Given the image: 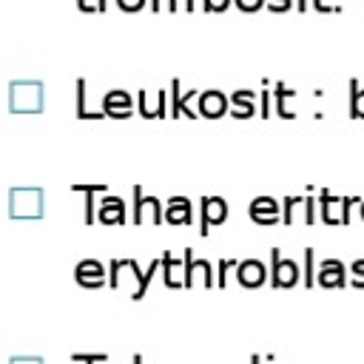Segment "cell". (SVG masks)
I'll use <instances>...</instances> for the list:
<instances>
[{"mask_svg":"<svg viewBox=\"0 0 364 364\" xmlns=\"http://www.w3.org/2000/svg\"><path fill=\"white\" fill-rule=\"evenodd\" d=\"M228 219V202L222 196H202L199 199V233L208 236L213 225Z\"/></svg>","mask_w":364,"mask_h":364,"instance_id":"7","label":"cell"},{"mask_svg":"<svg viewBox=\"0 0 364 364\" xmlns=\"http://www.w3.org/2000/svg\"><path fill=\"white\" fill-rule=\"evenodd\" d=\"M105 353H74V361H105Z\"/></svg>","mask_w":364,"mask_h":364,"instance_id":"34","label":"cell"},{"mask_svg":"<svg viewBox=\"0 0 364 364\" xmlns=\"http://www.w3.org/2000/svg\"><path fill=\"white\" fill-rule=\"evenodd\" d=\"M310 6H313L316 11H321V14H327V11H338V6H333L330 0H310Z\"/></svg>","mask_w":364,"mask_h":364,"instance_id":"35","label":"cell"},{"mask_svg":"<svg viewBox=\"0 0 364 364\" xmlns=\"http://www.w3.org/2000/svg\"><path fill=\"white\" fill-rule=\"evenodd\" d=\"M296 6H299V11H304V9H307V6H310V0H299V3H296Z\"/></svg>","mask_w":364,"mask_h":364,"instance_id":"40","label":"cell"},{"mask_svg":"<svg viewBox=\"0 0 364 364\" xmlns=\"http://www.w3.org/2000/svg\"><path fill=\"white\" fill-rule=\"evenodd\" d=\"M350 117L364 119V88L358 80H350Z\"/></svg>","mask_w":364,"mask_h":364,"instance_id":"23","label":"cell"},{"mask_svg":"<svg viewBox=\"0 0 364 364\" xmlns=\"http://www.w3.org/2000/svg\"><path fill=\"white\" fill-rule=\"evenodd\" d=\"M165 222L168 225H191L193 222V205L188 196H171L165 202Z\"/></svg>","mask_w":364,"mask_h":364,"instance_id":"20","label":"cell"},{"mask_svg":"<svg viewBox=\"0 0 364 364\" xmlns=\"http://www.w3.org/2000/svg\"><path fill=\"white\" fill-rule=\"evenodd\" d=\"M71 191L85 196V202H82V222H85V225H94V219H97L94 193H105L108 185H105V182H91V185H88V182H77V185H71Z\"/></svg>","mask_w":364,"mask_h":364,"instance_id":"17","label":"cell"},{"mask_svg":"<svg viewBox=\"0 0 364 364\" xmlns=\"http://www.w3.org/2000/svg\"><path fill=\"white\" fill-rule=\"evenodd\" d=\"M77 6H80V11L97 14V11H105L108 9V0H77Z\"/></svg>","mask_w":364,"mask_h":364,"instance_id":"30","label":"cell"},{"mask_svg":"<svg viewBox=\"0 0 364 364\" xmlns=\"http://www.w3.org/2000/svg\"><path fill=\"white\" fill-rule=\"evenodd\" d=\"M256 94H259V91L236 88V91L230 94V117H236V119H247V117L259 114V108H256Z\"/></svg>","mask_w":364,"mask_h":364,"instance_id":"19","label":"cell"},{"mask_svg":"<svg viewBox=\"0 0 364 364\" xmlns=\"http://www.w3.org/2000/svg\"><path fill=\"white\" fill-rule=\"evenodd\" d=\"M301 202H304V196H284V199H282V222H284L287 228L296 222V210L301 208Z\"/></svg>","mask_w":364,"mask_h":364,"instance_id":"25","label":"cell"},{"mask_svg":"<svg viewBox=\"0 0 364 364\" xmlns=\"http://www.w3.org/2000/svg\"><path fill=\"white\" fill-rule=\"evenodd\" d=\"M273 100H276V114L282 117V119H293L296 117V111H293V100H296V91L290 88V85H284V82H276V91H273Z\"/></svg>","mask_w":364,"mask_h":364,"instance_id":"22","label":"cell"},{"mask_svg":"<svg viewBox=\"0 0 364 364\" xmlns=\"http://www.w3.org/2000/svg\"><path fill=\"white\" fill-rule=\"evenodd\" d=\"M228 108H230V97H228L225 91L210 88V91H199V97H196V111H199V117L219 119Z\"/></svg>","mask_w":364,"mask_h":364,"instance_id":"12","label":"cell"},{"mask_svg":"<svg viewBox=\"0 0 364 364\" xmlns=\"http://www.w3.org/2000/svg\"><path fill=\"white\" fill-rule=\"evenodd\" d=\"M136 108L139 117L145 119H156V117H168V91L165 88H142L136 94Z\"/></svg>","mask_w":364,"mask_h":364,"instance_id":"9","label":"cell"},{"mask_svg":"<svg viewBox=\"0 0 364 364\" xmlns=\"http://www.w3.org/2000/svg\"><path fill=\"white\" fill-rule=\"evenodd\" d=\"M179 6H182L185 11H193V9H196V3H193V0H179Z\"/></svg>","mask_w":364,"mask_h":364,"instance_id":"39","label":"cell"},{"mask_svg":"<svg viewBox=\"0 0 364 364\" xmlns=\"http://www.w3.org/2000/svg\"><path fill=\"white\" fill-rule=\"evenodd\" d=\"M270 97H273V91H267V88H262V91H259V117H270V114H273Z\"/></svg>","mask_w":364,"mask_h":364,"instance_id":"29","label":"cell"},{"mask_svg":"<svg viewBox=\"0 0 364 364\" xmlns=\"http://www.w3.org/2000/svg\"><path fill=\"white\" fill-rule=\"evenodd\" d=\"M233 3H236L242 11H259V9H262L267 0H233Z\"/></svg>","mask_w":364,"mask_h":364,"instance_id":"32","label":"cell"},{"mask_svg":"<svg viewBox=\"0 0 364 364\" xmlns=\"http://www.w3.org/2000/svg\"><path fill=\"white\" fill-rule=\"evenodd\" d=\"M74 279H77V284L97 290V287L108 284V270H105V264L97 262V259H82V262H77V267H74Z\"/></svg>","mask_w":364,"mask_h":364,"instance_id":"11","label":"cell"},{"mask_svg":"<svg viewBox=\"0 0 364 364\" xmlns=\"http://www.w3.org/2000/svg\"><path fill=\"white\" fill-rule=\"evenodd\" d=\"M134 225H159L165 222V202L156 196H145L142 185H134V208H131Z\"/></svg>","mask_w":364,"mask_h":364,"instance_id":"4","label":"cell"},{"mask_svg":"<svg viewBox=\"0 0 364 364\" xmlns=\"http://www.w3.org/2000/svg\"><path fill=\"white\" fill-rule=\"evenodd\" d=\"M199 97V91L196 88H191V91H179V80H173L171 82V117H199V111H193L191 108V102Z\"/></svg>","mask_w":364,"mask_h":364,"instance_id":"16","label":"cell"},{"mask_svg":"<svg viewBox=\"0 0 364 364\" xmlns=\"http://www.w3.org/2000/svg\"><path fill=\"white\" fill-rule=\"evenodd\" d=\"M301 282V267L296 264V259H284L279 253V247L270 250V284L276 290H284V287H296Z\"/></svg>","mask_w":364,"mask_h":364,"instance_id":"6","label":"cell"},{"mask_svg":"<svg viewBox=\"0 0 364 364\" xmlns=\"http://www.w3.org/2000/svg\"><path fill=\"white\" fill-rule=\"evenodd\" d=\"M304 225H316V199L310 193L304 196Z\"/></svg>","mask_w":364,"mask_h":364,"instance_id":"31","label":"cell"},{"mask_svg":"<svg viewBox=\"0 0 364 364\" xmlns=\"http://www.w3.org/2000/svg\"><path fill=\"white\" fill-rule=\"evenodd\" d=\"M117 6H119L122 11H139V9L145 6V0H117Z\"/></svg>","mask_w":364,"mask_h":364,"instance_id":"36","label":"cell"},{"mask_svg":"<svg viewBox=\"0 0 364 364\" xmlns=\"http://www.w3.org/2000/svg\"><path fill=\"white\" fill-rule=\"evenodd\" d=\"M347 273H350V267L341 259H321L316 279H318L321 287H344L347 284Z\"/></svg>","mask_w":364,"mask_h":364,"instance_id":"14","label":"cell"},{"mask_svg":"<svg viewBox=\"0 0 364 364\" xmlns=\"http://www.w3.org/2000/svg\"><path fill=\"white\" fill-rule=\"evenodd\" d=\"M85 80H77V117L80 119H100V117H105V111H88V105H85Z\"/></svg>","mask_w":364,"mask_h":364,"instance_id":"24","label":"cell"},{"mask_svg":"<svg viewBox=\"0 0 364 364\" xmlns=\"http://www.w3.org/2000/svg\"><path fill=\"white\" fill-rule=\"evenodd\" d=\"M236 259H222L219 262V279H216V284L219 287H228V270H236Z\"/></svg>","mask_w":364,"mask_h":364,"instance_id":"28","label":"cell"},{"mask_svg":"<svg viewBox=\"0 0 364 364\" xmlns=\"http://www.w3.org/2000/svg\"><path fill=\"white\" fill-rule=\"evenodd\" d=\"M318 202H321V222L324 225H350V210L361 199H355V196H333L330 191L321 188L318 191Z\"/></svg>","mask_w":364,"mask_h":364,"instance_id":"5","label":"cell"},{"mask_svg":"<svg viewBox=\"0 0 364 364\" xmlns=\"http://www.w3.org/2000/svg\"><path fill=\"white\" fill-rule=\"evenodd\" d=\"M182 259H185V287H193V284L210 287L213 284V264L208 259H196L191 247L182 250Z\"/></svg>","mask_w":364,"mask_h":364,"instance_id":"8","label":"cell"},{"mask_svg":"<svg viewBox=\"0 0 364 364\" xmlns=\"http://www.w3.org/2000/svg\"><path fill=\"white\" fill-rule=\"evenodd\" d=\"M233 0H205V11H225Z\"/></svg>","mask_w":364,"mask_h":364,"instance_id":"37","label":"cell"},{"mask_svg":"<svg viewBox=\"0 0 364 364\" xmlns=\"http://www.w3.org/2000/svg\"><path fill=\"white\" fill-rule=\"evenodd\" d=\"M151 9H154V11H159V9L176 11V9H179V0H151Z\"/></svg>","mask_w":364,"mask_h":364,"instance_id":"33","label":"cell"},{"mask_svg":"<svg viewBox=\"0 0 364 364\" xmlns=\"http://www.w3.org/2000/svg\"><path fill=\"white\" fill-rule=\"evenodd\" d=\"M159 267H162V259H154V262L148 264V270H142L134 259H114V262L108 264V284L117 290V287H122L125 279H131V282H134L131 299L139 301V299L145 296V290H148V282L154 279V273H156Z\"/></svg>","mask_w":364,"mask_h":364,"instance_id":"1","label":"cell"},{"mask_svg":"<svg viewBox=\"0 0 364 364\" xmlns=\"http://www.w3.org/2000/svg\"><path fill=\"white\" fill-rule=\"evenodd\" d=\"M350 282H353V287L364 290V259H355L350 264Z\"/></svg>","mask_w":364,"mask_h":364,"instance_id":"27","label":"cell"},{"mask_svg":"<svg viewBox=\"0 0 364 364\" xmlns=\"http://www.w3.org/2000/svg\"><path fill=\"white\" fill-rule=\"evenodd\" d=\"M162 276H165V284L168 287H182L185 284V259H173L171 250L162 253Z\"/></svg>","mask_w":364,"mask_h":364,"instance_id":"21","label":"cell"},{"mask_svg":"<svg viewBox=\"0 0 364 364\" xmlns=\"http://www.w3.org/2000/svg\"><path fill=\"white\" fill-rule=\"evenodd\" d=\"M358 213H361V219H364V199L358 202Z\"/></svg>","mask_w":364,"mask_h":364,"instance_id":"41","label":"cell"},{"mask_svg":"<svg viewBox=\"0 0 364 364\" xmlns=\"http://www.w3.org/2000/svg\"><path fill=\"white\" fill-rule=\"evenodd\" d=\"M304 276H301V282H304V287H313L316 284V253H313V247H307L304 250V270H301Z\"/></svg>","mask_w":364,"mask_h":364,"instance_id":"26","label":"cell"},{"mask_svg":"<svg viewBox=\"0 0 364 364\" xmlns=\"http://www.w3.org/2000/svg\"><path fill=\"white\" fill-rule=\"evenodd\" d=\"M264 6H267L270 11H287V9L293 6V0H267Z\"/></svg>","mask_w":364,"mask_h":364,"instance_id":"38","label":"cell"},{"mask_svg":"<svg viewBox=\"0 0 364 364\" xmlns=\"http://www.w3.org/2000/svg\"><path fill=\"white\" fill-rule=\"evenodd\" d=\"M46 213L43 188H11L9 191V216L11 219H40Z\"/></svg>","mask_w":364,"mask_h":364,"instance_id":"3","label":"cell"},{"mask_svg":"<svg viewBox=\"0 0 364 364\" xmlns=\"http://www.w3.org/2000/svg\"><path fill=\"white\" fill-rule=\"evenodd\" d=\"M102 111L111 119H128L134 114V97L128 91H122V88H114V91H108L102 97Z\"/></svg>","mask_w":364,"mask_h":364,"instance_id":"13","label":"cell"},{"mask_svg":"<svg viewBox=\"0 0 364 364\" xmlns=\"http://www.w3.org/2000/svg\"><path fill=\"white\" fill-rule=\"evenodd\" d=\"M236 279H239V284H245V287H262V284L270 279V273H267V267H264L259 259H242V262L236 264Z\"/></svg>","mask_w":364,"mask_h":364,"instance_id":"15","label":"cell"},{"mask_svg":"<svg viewBox=\"0 0 364 364\" xmlns=\"http://www.w3.org/2000/svg\"><path fill=\"white\" fill-rule=\"evenodd\" d=\"M97 219L102 222V225H125V202L119 199V196H111V193H105L102 196V202L97 205Z\"/></svg>","mask_w":364,"mask_h":364,"instance_id":"18","label":"cell"},{"mask_svg":"<svg viewBox=\"0 0 364 364\" xmlns=\"http://www.w3.org/2000/svg\"><path fill=\"white\" fill-rule=\"evenodd\" d=\"M247 216L256 225H279L282 222V202L273 196H256L247 205Z\"/></svg>","mask_w":364,"mask_h":364,"instance_id":"10","label":"cell"},{"mask_svg":"<svg viewBox=\"0 0 364 364\" xmlns=\"http://www.w3.org/2000/svg\"><path fill=\"white\" fill-rule=\"evenodd\" d=\"M46 102V91L40 80H14L9 85V108L14 114H40Z\"/></svg>","mask_w":364,"mask_h":364,"instance_id":"2","label":"cell"}]
</instances>
